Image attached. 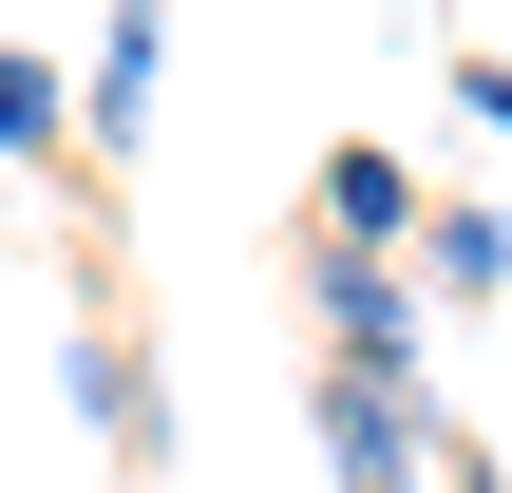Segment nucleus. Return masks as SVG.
I'll list each match as a JSON object with an SVG mask.
<instances>
[{"label": "nucleus", "instance_id": "1", "mask_svg": "<svg viewBox=\"0 0 512 493\" xmlns=\"http://www.w3.org/2000/svg\"><path fill=\"white\" fill-rule=\"evenodd\" d=\"M304 304H323V361H380V380H418V342H437V304H418V266L399 247H304Z\"/></svg>", "mask_w": 512, "mask_h": 493}, {"label": "nucleus", "instance_id": "2", "mask_svg": "<svg viewBox=\"0 0 512 493\" xmlns=\"http://www.w3.org/2000/svg\"><path fill=\"white\" fill-rule=\"evenodd\" d=\"M76 418H95V456H114V493H152V456H171V399H152V342L114 323V285L76 304Z\"/></svg>", "mask_w": 512, "mask_h": 493}, {"label": "nucleus", "instance_id": "3", "mask_svg": "<svg viewBox=\"0 0 512 493\" xmlns=\"http://www.w3.org/2000/svg\"><path fill=\"white\" fill-rule=\"evenodd\" d=\"M152 76H171V0H95V57H76V152H152Z\"/></svg>", "mask_w": 512, "mask_h": 493}, {"label": "nucleus", "instance_id": "4", "mask_svg": "<svg viewBox=\"0 0 512 493\" xmlns=\"http://www.w3.org/2000/svg\"><path fill=\"white\" fill-rule=\"evenodd\" d=\"M399 266H418V304H456V323H475V304H512V209H494V190L418 209V247H399Z\"/></svg>", "mask_w": 512, "mask_h": 493}, {"label": "nucleus", "instance_id": "5", "mask_svg": "<svg viewBox=\"0 0 512 493\" xmlns=\"http://www.w3.org/2000/svg\"><path fill=\"white\" fill-rule=\"evenodd\" d=\"M418 209H437V190H418L380 133H342V152H323V228H342V247H418Z\"/></svg>", "mask_w": 512, "mask_h": 493}, {"label": "nucleus", "instance_id": "6", "mask_svg": "<svg viewBox=\"0 0 512 493\" xmlns=\"http://www.w3.org/2000/svg\"><path fill=\"white\" fill-rule=\"evenodd\" d=\"M57 152H76V76H57L38 38H0V190H38Z\"/></svg>", "mask_w": 512, "mask_h": 493}, {"label": "nucleus", "instance_id": "7", "mask_svg": "<svg viewBox=\"0 0 512 493\" xmlns=\"http://www.w3.org/2000/svg\"><path fill=\"white\" fill-rule=\"evenodd\" d=\"M437 493H512V475H494V456H475V437H437Z\"/></svg>", "mask_w": 512, "mask_h": 493}, {"label": "nucleus", "instance_id": "8", "mask_svg": "<svg viewBox=\"0 0 512 493\" xmlns=\"http://www.w3.org/2000/svg\"><path fill=\"white\" fill-rule=\"evenodd\" d=\"M456 95H475V114H494V133H512V38H494V57H475V76H456Z\"/></svg>", "mask_w": 512, "mask_h": 493}]
</instances>
